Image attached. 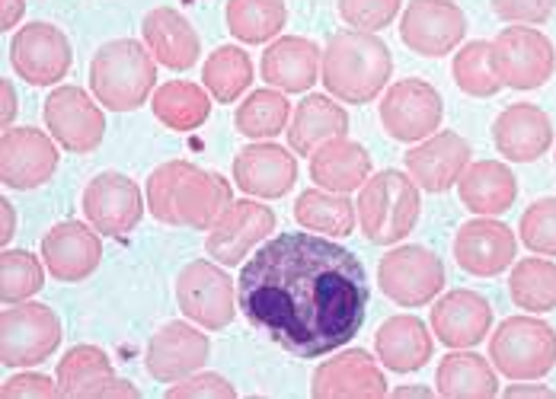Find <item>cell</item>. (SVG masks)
Here are the masks:
<instances>
[{
    "mask_svg": "<svg viewBox=\"0 0 556 399\" xmlns=\"http://www.w3.org/2000/svg\"><path fill=\"white\" fill-rule=\"evenodd\" d=\"M336 138H349V113L327 93H311L298 103L288 121V144L294 154L311 157Z\"/></svg>",
    "mask_w": 556,
    "mask_h": 399,
    "instance_id": "cell-28",
    "label": "cell"
},
{
    "mask_svg": "<svg viewBox=\"0 0 556 399\" xmlns=\"http://www.w3.org/2000/svg\"><path fill=\"white\" fill-rule=\"evenodd\" d=\"M151 110L157 115L161 125L173 131H195L208 121L212 115V96L205 87L189 83V80H169L164 87L154 90Z\"/></svg>",
    "mask_w": 556,
    "mask_h": 399,
    "instance_id": "cell-34",
    "label": "cell"
},
{
    "mask_svg": "<svg viewBox=\"0 0 556 399\" xmlns=\"http://www.w3.org/2000/svg\"><path fill=\"white\" fill-rule=\"evenodd\" d=\"M496 16L511 26H541L554 16L556 0H490Z\"/></svg>",
    "mask_w": 556,
    "mask_h": 399,
    "instance_id": "cell-45",
    "label": "cell"
},
{
    "mask_svg": "<svg viewBox=\"0 0 556 399\" xmlns=\"http://www.w3.org/2000/svg\"><path fill=\"white\" fill-rule=\"evenodd\" d=\"M291 121V106L285 100V93L276 87H266V90H256L250 93L240 110L233 115V125L243 138H253V141H269L278 138Z\"/></svg>",
    "mask_w": 556,
    "mask_h": 399,
    "instance_id": "cell-38",
    "label": "cell"
},
{
    "mask_svg": "<svg viewBox=\"0 0 556 399\" xmlns=\"http://www.w3.org/2000/svg\"><path fill=\"white\" fill-rule=\"evenodd\" d=\"M518 253V240L508 224L496 218H473L454 236V262L473 279H496Z\"/></svg>",
    "mask_w": 556,
    "mask_h": 399,
    "instance_id": "cell-19",
    "label": "cell"
},
{
    "mask_svg": "<svg viewBox=\"0 0 556 399\" xmlns=\"http://www.w3.org/2000/svg\"><path fill=\"white\" fill-rule=\"evenodd\" d=\"M112 361L110 355L97 345H77L58 361L55 381L61 397H84L97 381L110 377Z\"/></svg>",
    "mask_w": 556,
    "mask_h": 399,
    "instance_id": "cell-40",
    "label": "cell"
},
{
    "mask_svg": "<svg viewBox=\"0 0 556 399\" xmlns=\"http://www.w3.org/2000/svg\"><path fill=\"white\" fill-rule=\"evenodd\" d=\"M388 374L378 355L365 348H345L333 358H327L314 377H311V397L314 399H381L388 397Z\"/></svg>",
    "mask_w": 556,
    "mask_h": 399,
    "instance_id": "cell-16",
    "label": "cell"
},
{
    "mask_svg": "<svg viewBox=\"0 0 556 399\" xmlns=\"http://www.w3.org/2000/svg\"><path fill=\"white\" fill-rule=\"evenodd\" d=\"M432 333L447 348H473L493 330V307L483 294L454 287L432 307Z\"/></svg>",
    "mask_w": 556,
    "mask_h": 399,
    "instance_id": "cell-22",
    "label": "cell"
},
{
    "mask_svg": "<svg viewBox=\"0 0 556 399\" xmlns=\"http://www.w3.org/2000/svg\"><path fill=\"white\" fill-rule=\"evenodd\" d=\"M457 195L477 218H496L515 205L518 179L500 160H477L457 179Z\"/></svg>",
    "mask_w": 556,
    "mask_h": 399,
    "instance_id": "cell-30",
    "label": "cell"
},
{
    "mask_svg": "<svg viewBox=\"0 0 556 399\" xmlns=\"http://www.w3.org/2000/svg\"><path fill=\"white\" fill-rule=\"evenodd\" d=\"M227 29L237 42L263 46L273 42L288 23L285 0H227L224 7Z\"/></svg>",
    "mask_w": 556,
    "mask_h": 399,
    "instance_id": "cell-35",
    "label": "cell"
},
{
    "mask_svg": "<svg viewBox=\"0 0 556 399\" xmlns=\"http://www.w3.org/2000/svg\"><path fill=\"white\" fill-rule=\"evenodd\" d=\"M445 103L439 90L422 77H403L390 83L381 96V125L393 141L419 144L432 138L442 125Z\"/></svg>",
    "mask_w": 556,
    "mask_h": 399,
    "instance_id": "cell-10",
    "label": "cell"
},
{
    "mask_svg": "<svg viewBox=\"0 0 556 399\" xmlns=\"http://www.w3.org/2000/svg\"><path fill=\"white\" fill-rule=\"evenodd\" d=\"M61 345L58 313L46 304H7L0 317V361L3 368H33L55 355Z\"/></svg>",
    "mask_w": 556,
    "mask_h": 399,
    "instance_id": "cell-7",
    "label": "cell"
},
{
    "mask_svg": "<svg viewBox=\"0 0 556 399\" xmlns=\"http://www.w3.org/2000/svg\"><path fill=\"white\" fill-rule=\"evenodd\" d=\"M467 167H470V144L457 131H435L432 138L406 151V172L429 195L447 192Z\"/></svg>",
    "mask_w": 556,
    "mask_h": 399,
    "instance_id": "cell-23",
    "label": "cell"
},
{
    "mask_svg": "<svg viewBox=\"0 0 556 399\" xmlns=\"http://www.w3.org/2000/svg\"><path fill=\"white\" fill-rule=\"evenodd\" d=\"M451 77L457 83L460 93L473 96V100H490L502 90L496 64H493V42H467L454 52L451 64Z\"/></svg>",
    "mask_w": 556,
    "mask_h": 399,
    "instance_id": "cell-39",
    "label": "cell"
},
{
    "mask_svg": "<svg viewBox=\"0 0 556 399\" xmlns=\"http://www.w3.org/2000/svg\"><path fill=\"white\" fill-rule=\"evenodd\" d=\"M233 189L222 172L169 160L148 179V211L167 228L212 230L233 205Z\"/></svg>",
    "mask_w": 556,
    "mask_h": 399,
    "instance_id": "cell-2",
    "label": "cell"
},
{
    "mask_svg": "<svg viewBox=\"0 0 556 399\" xmlns=\"http://www.w3.org/2000/svg\"><path fill=\"white\" fill-rule=\"evenodd\" d=\"M276 230V211L256 198H240L227 208L222 221L208 230L205 249L215 262L240 266L253 246H260L269 233Z\"/></svg>",
    "mask_w": 556,
    "mask_h": 399,
    "instance_id": "cell-18",
    "label": "cell"
},
{
    "mask_svg": "<svg viewBox=\"0 0 556 399\" xmlns=\"http://www.w3.org/2000/svg\"><path fill=\"white\" fill-rule=\"evenodd\" d=\"M521 243L538 256H556V198H538L528 205L518 224Z\"/></svg>",
    "mask_w": 556,
    "mask_h": 399,
    "instance_id": "cell-42",
    "label": "cell"
},
{
    "mask_svg": "<svg viewBox=\"0 0 556 399\" xmlns=\"http://www.w3.org/2000/svg\"><path fill=\"white\" fill-rule=\"evenodd\" d=\"M71 42L52 23H26L10 42L13 70L33 87H55L71 70Z\"/></svg>",
    "mask_w": 556,
    "mask_h": 399,
    "instance_id": "cell-17",
    "label": "cell"
},
{
    "mask_svg": "<svg viewBox=\"0 0 556 399\" xmlns=\"http://www.w3.org/2000/svg\"><path fill=\"white\" fill-rule=\"evenodd\" d=\"M26 13V0H0V26L3 33H10Z\"/></svg>",
    "mask_w": 556,
    "mask_h": 399,
    "instance_id": "cell-48",
    "label": "cell"
},
{
    "mask_svg": "<svg viewBox=\"0 0 556 399\" xmlns=\"http://www.w3.org/2000/svg\"><path fill=\"white\" fill-rule=\"evenodd\" d=\"M157 87V61L135 39H112L90 61V90L110 113H135Z\"/></svg>",
    "mask_w": 556,
    "mask_h": 399,
    "instance_id": "cell-4",
    "label": "cell"
},
{
    "mask_svg": "<svg viewBox=\"0 0 556 399\" xmlns=\"http://www.w3.org/2000/svg\"><path fill=\"white\" fill-rule=\"evenodd\" d=\"M493 64L502 87L538 90L556 74V49L534 26H505L493 39Z\"/></svg>",
    "mask_w": 556,
    "mask_h": 399,
    "instance_id": "cell-11",
    "label": "cell"
},
{
    "mask_svg": "<svg viewBox=\"0 0 556 399\" xmlns=\"http://www.w3.org/2000/svg\"><path fill=\"white\" fill-rule=\"evenodd\" d=\"M294 218H298L301 228L311 230V233L342 240L358 224V208H352V202L342 192H330V189L317 185V189H304L298 195Z\"/></svg>",
    "mask_w": 556,
    "mask_h": 399,
    "instance_id": "cell-33",
    "label": "cell"
},
{
    "mask_svg": "<svg viewBox=\"0 0 556 399\" xmlns=\"http://www.w3.org/2000/svg\"><path fill=\"white\" fill-rule=\"evenodd\" d=\"M490 361L508 381H541L556 368V330L538 317H508L490 339Z\"/></svg>",
    "mask_w": 556,
    "mask_h": 399,
    "instance_id": "cell-6",
    "label": "cell"
},
{
    "mask_svg": "<svg viewBox=\"0 0 556 399\" xmlns=\"http://www.w3.org/2000/svg\"><path fill=\"white\" fill-rule=\"evenodd\" d=\"M46 262L26 249H3L0 256V297L3 304H23L46 285Z\"/></svg>",
    "mask_w": 556,
    "mask_h": 399,
    "instance_id": "cell-41",
    "label": "cell"
},
{
    "mask_svg": "<svg viewBox=\"0 0 556 399\" xmlns=\"http://www.w3.org/2000/svg\"><path fill=\"white\" fill-rule=\"evenodd\" d=\"M378 285L400 307H426L445 291V266L429 246L403 243L381 259Z\"/></svg>",
    "mask_w": 556,
    "mask_h": 399,
    "instance_id": "cell-8",
    "label": "cell"
},
{
    "mask_svg": "<svg viewBox=\"0 0 556 399\" xmlns=\"http://www.w3.org/2000/svg\"><path fill=\"white\" fill-rule=\"evenodd\" d=\"M508 294L528 313L556 310V262L547 256H528L515 262L508 275Z\"/></svg>",
    "mask_w": 556,
    "mask_h": 399,
    "instance_id": "cell-36",
    "label": "cell"
},
{
    "mask_svg": "<svg viewBox=\"0 0 556 399\" xmlns=\"http://www.w3.org/2000/svg\"><path fill=\"white\" fill-rule=\"evenodd\" d=\"M0 215H3V236H0V243L7 246L13 240V230H16V211H13V205L7 198L0 202Z\"/></svg>",
    "mask_w": 556,
    "mask_h": 399,
    "instance_id": "cell-51",
    "label": "cell"
},
{
    "mask_svg": "<svg viewBox=\"0 0 556 399\" xmlns=\"http://www.w3.org/2000/svg\"><path fill=\"white\" fill-rule=\"evenodd\" d=\"M84 397L90 399H100V397H128V399H138L141 394H138V387L131 384V381H122V377H115V374H110V377H103V381H97Z\"/></svg>",
    "mask_w": 556,
    "mask_h": 399,
    "instance_id": "cell-47",
    "label": "cell"
},
{
    "mask_svg": "<svg viewBox=\"0 0 556 399\" xmlns=\"http://www.w3.org/2000/svg\"><path fill=\"white\" fill-rule=\"evenodd\" d=\"M311 179L330 192H355L371 179V154L349 138H336L311 154Z\"/></svg>",
    "mask_w": 556,
    "mask_h": 399,
    "instance_id": "cell-31",
    "label": "cell"
},
{
    "mask_svg": "<svg viewBox=\"0 0 556 399\" xmlns=\"http://www.w3.org/2000/svg\"><path fill=\"white\" fill-rule=\"evenodd\" d=\"M176 304L202 330H227L237 317V291L222 262L195 259L176 275Z\"/></svg>",
    "mask_w": 556,
    "mask_h": 399,
    "instance_id": "cell-9",
    "label": "cell"
},
{
    "mask_svg": "<svg viewBox=\"0 0 556 399\" xmlns=\"http://www.w3.org/2000/svg\"><path fill=\"white\" fill-rule=\"evenodd\" d=\"M493 144L508 164H534L554 147V121L534 103H511L493 121Z\"/></svg>",
    "mask_w": 556,
    "mask_h": 399,
    "instance_id": "cell-24",
    "label": "cell"
},
{
    "mask_svg": "<svg viewBox=\"0 0 556 399\" xmlns=\"http://www.w3.org/2000/svg\"><path fill=\"white\" fill-rule=\"evenodd\" d=\"M0 93H3V128H13V118H16V87L13 80H0Z\"/></svg>",
    "mask_w": 556,
    "mask_h": 399,
    "instance_id": "cell-50",
    "label": "cell"
},
{
    "mask_svg": "<svg viewBox=\"0 0 556 399\" xmlns=\"http://www.w3.org/2000/svg\"><path fill=\"white\" fill-rule=\"evenodd\" d=\"M467 36V16L451 0H409L400 20V39L422 57L451 55Z\"/></svg>",
    "mask_w": 556,
    "mask_h": 399,
    "instance_id": "cell-13",
    "label": "cell"
},
{
    "mask_svg": "<svg viewBox=\"0 0 556 399\" xmlns=\"http://www.w3.org/2000/svg\"><path fill=\"white\" fill-rule=\"evenodd\" d=\"M237 390L233 384H227L222 374L215 371H205V374H189L176 384H169L167 399H233Z\"/></svg>",
    "mask_w": 556,
    "mask_h": 399,
    "instance_id": "cell-44",
    "label": "cell"
},
{
    "mask_svg": "<svg viewBox=\"0 0 556 399\" xmlns=\"http://www.w3.org/2000/svg\"><path fill=\"white\" fill-rule=\"evenodd\" d=\"M505 397H544L551 399L556 397L551 387H544V384H538V381H518V384H511L508 390H505Z\"/></svg>",
    "mask_w": 556,
    "mask_h": 399,
    "instance_id": "cell-49",
    "label": "cell"
},
{
    "mask_svg": "<svg viewBox=\"0 0 556 399\" xmlns=\"http://www.w3.org/2000/svg\"><path fill=\"white\" fill-rule=\"evenodd\" d=\"M403 0H339V16L349 23V29L362 33H381L400 16Z\"/></svg>",
    "mask_w": 556,
    "mask_h": 399,
    "instance_id": "cell-43",
    "label": "cell"
},
{
    "mask_svg": "<svg viewBox=\"0 0 556 399\" xmlns=\"http://www.w3.org/2000/svg\"><path fill=\"white\" fill-rule=\"evenodd\" d=\"M390 74H393V57L378 33L342 29L327 42L320 77L333 100L365 106L388 90Z\"/></svg>",
    "mask_w": 556,
    "mask_h": 399,
    "instance_id": "cell-3",
    "label": "cell"
},
{
    "mask_svg": "<svg viewBox=\"0 0 556 399\" xmlns=\"http://www.w3.org/2000/svg\"><path fill=\"white\" fill-rule=\"evenodd\" d=\"M233 182L250 198H281L298 182V160L288 147L260 141L233 157Z\"/></svg>",
    "mask_w": 556,
    "mask_h": 399,
    "instance_id": "cell-25",
    "label": "cell"
},
{
    "mask_svg": "<svg viewBox=\"0 0 556 399\" xmlns=\"http://www.w3.org/2000/svg\"><path fill=\"white\" fill-rule=\"evenodd\" d=\"M358 228L378 246L403 243L422 211L419 185L409 172L381 170L358 189Z\"/></svg>",
    "mask_w": 556,
    "mask_h": 399,
    "instance_id": "cell-5",
    "label": "cell"
},
{
    "mask_svg": "<svg viewBox=\"0 0 556 399\" xmlns=\"http://www.w3.org/2000/svg\"><path fill=\"white\" fill-rule=\"evenodd\" d=\"M212 355V343L208 336L192 326V323H167L161 326L144 351V364H148V374L161 384H176L195 371L205 368Z\"/></svg>",
    "mask_w": 556,
    "mask_h": 399,
    "instance_id": "cell-20",
    "label": "cell"
},
{
    "mask_svg": "<svg viewBox=\"0 0 556 399\" xmlns=\"http://www.w3.org/2000/svg\"><path fill=\"white\" fill-rule=\"evenodd\" d=\"M202 83L218 103H233L253 83V61L240 46H222L202 64Z\"/></svg>",
    "mask_w": 556,
    "mask_h": 399,
    "instance_id": "cell-37",
    "label": "cell"
},
{
    "mask_svg": "<svg viewBox=\"0 0 556 399\" xmlns=\"http://www.w3.org/2000/svg\"><path fill=\"white\" fill-rule=\"evenodd\" d=\"M390 397H396V399H406V397L432 399V390H429V387H419V384H409V387H396V390H390Z\"/></svg>",
    "mask_w": 556,
    "mask_h": 399,
    "instance_id": "cell-52",
    "label": "cell"
},
{
    "mask_svg": "<svg viewBox=\"0 0 556 399\" xmlns=\"http://www.w3.org/2000/svg\"><path fill=\"white\" fill-rule=\"evenodd\" d=\"M3 399H55L61 397L58 381L46 377V374H13L3 387H0Z\"/></svg>",
    "mask_w": 556,
    "mask_h": 399,
    "instance_id": "cell-46",
    "label": "cell"
},
{
    "mask_svg": "<svg viewBox=\"0 0 556 399\" xmlns=\"http://www.w3.org/2000/svg\"><path fill=\"white\" fill-rule=\"evenodd\" d=\"M84 215L103 236L122 240L141 224L144 218V195L131 176L100 172L84 189Z\"/></svg>",
    "mask_w": 556,
    "mask_h": 399,
    "instance_id": "cell-15",
    "label": "cell"
},
{
    "mask_svg": "<svg viewBox=\"0 0 556 399\" xmlns=\"http://www.w3.org/2000/svg\"><path fill=\"white\" fill-rule=\"evenodd\" d=\"M324 67V52L317 42L301 36H281L263 55V77L281 93H307Z\"/></svg>",
    "mask_w": 556,
    "mask_h": 399,
    "instance_id": "cell-27",
    "label": "cell"
},
{
    "mask_svg": "<svg viewBox=\"0 0 556 399\" xmlns=\"http://www.w3.org/2000/svg\"><path fill=\"white\" fill-rule=\"evenodd\" d=\"M375 351L393 374H416L435 355V339L419 317H390L375 336Z\"/></svg>",
    "mask_w": 556,
    "mask_h": 399,
    "instance_id": "cell-29",
    "label": "cell"
},
{
    "mask_svg": "<svg viewBox=\"0 0 556 399\" xmlns=\"http://www.w3.org/2000/svg\"><path fill=\"white\" fill-rule=\"evenodd\" d=\"M362 259L317 233L266 240L237 279L243 317L294 358H327L352 343L368 317Z\"/></svg>",
    "mask_w": 556,
    "mask_h": 399,
    "instance_id": "cell-1",
    "label": "cell"
},
{
    "mask_svg": "<svg viewBox=\"0 0 556 399\" xmlns=\"http://www.w3.org/2000/svg\"><path fill=\"white\" fill-rule=\"evenodd\" d=\"M435 390L445 399H493L500 397V374L483 355L451 348L439 364Z\"/></svg>",
    "mask_w": 556,
    "mask_h": 399,
    "instance_id": "cell-32",
    "label": "cell"
},
{
    "mask_svg": "<svg viewBox=\"0 0 556 399\" xmlns=\"http://www.w3.org/2000/svg\"><path fill=\"white\" fill-rule=\"evenodd\" d=\"M144 46L154 55L157 64H164L169 70H189L199 64L202 55V39L195 33V26L173 7H154L144 23Z\"/></svg>",
    "mask_w": 556,
    "mask_h": 399,
    "instance_id": "cell-26",
    "label": "cell"
},
{
    "mask_svg": "<svg viewBox=\"0 0 556 399\" xmlns=\"http://www.w3.org/2000/svg\"><path fill=\"white\" fill-rule=\"evenodd\" d=\"M46 128L71 154H90L103 144L106 115L84 87H55L46 100Z\"/></svg>",
    "mask_w": 556,
    "mask_h": 399,
    "instance_id": "cell-12",
    "label": "cell"
},
{
    "mask_svg": "<svg viewBox=\"0 0 556 399\" xmlns=\"http://www.w3.org/2000/svg\"><path fill=\"white\" fill-rule=\"evenodd\" d=\"M58 141L42 128H3L0 138V179L7 189L29 192L46 185L58 170Z\"/></svg>",
    "mask_w": 556,
    "mask_h": 399,
    "instance_id": "cell-14",
    "label": "cell"
},
{
    "mask_svg": "<svg viewBox=\"0 0 556 399\" xmlns=\"http://www.w3.org/2000/svg\"><path fill=\"white\" fill-rule=\"evenodd\" d=\"M103 233L84 221H61L42 240V262L58 282H84L103 262Z\"/></svg>",
    "mask_w": 556,
    "mask_h": 399,
    "instance_id": "cell-21",
    "label": "cell"
}]
</instances>
